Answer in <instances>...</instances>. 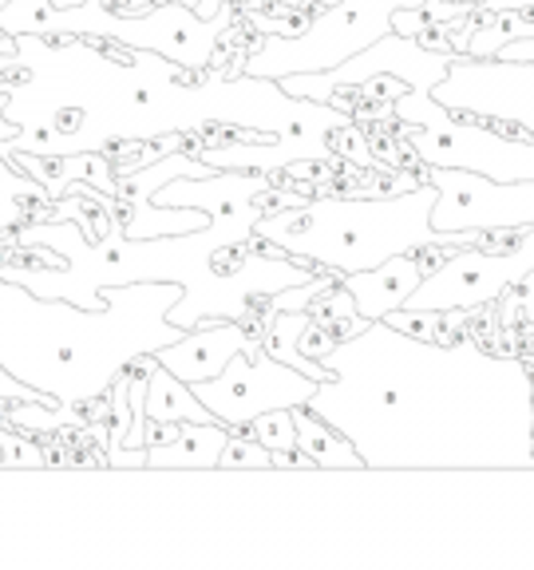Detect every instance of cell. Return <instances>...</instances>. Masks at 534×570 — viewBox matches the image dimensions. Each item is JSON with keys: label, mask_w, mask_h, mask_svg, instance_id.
<instances>
[{"label": "cell", "mask_w": 534, "mask_h": 570, "mask_svg": "<svg viewBox=\"0 0 534 570\" xmlns=\"http://www.w3.org/2000/svg\"><path fill=\"white\" fill-rule=\"evenodd\" d=\"M297 420V448L317 463V472H368L360 452L353 448V440H345V432L320 420L309 404H297L294 409Z\"/></svg>", "instance_id": "obj_13"}, {"label": "cell", "mask_w": 534, "mask_h": 570, "mask_svg": "<svg viewBox=\"0 0 534 570\" xmlns=\"http://www.w3.org/2000/svg\"><path fill=\"white\" fill-rule=\"evenodd\" d=\"M483 12H534V0H483Z\"/></svg>", "instance_id": "obj_23"}, {"label": "cell", "mask_w": 534, "mask_h": 570, "mask_svg": "<svg viewBox=\"0 0 534 570\" xmlns=\"http://www.w3.org/2000/svg\"><path fill=\"white\" fill-rule=\"evenodd\" d=\"M439 190L432 226L439 234H515L534 226V183H503L463 167H424Z\"/></svg>", "instance_id": "obj_8"}, {"label": "cell", "mask_w": 534, "mask_h": 570, "mask_svg": "<svg viewBox=\"0 0 534 570\" xmlns=\"http://www.w3.org/2000/svg\"><path fill=\"white\" fill-rule=\"evenodd\" d=\"M0 4H9V0H0ZM52 4H60V9H76V4H83V0H52Z\"/></svg>", "instance_id": "obj_25"}, {"label": "cell", "mask_w": 534, "mask_h": 570, "mask_svg": "<svg viewBox=\"0 0 534 570\" xmlns=\"http://www.w3.org/2000/svg\"><path fill=\"white\" fill-rule=\"evenodd\" d=\"M182 294L187 285L178 282L99 285L107 305L83 309L0 277V365L60 404L107 396L135 356L159 353L187 333L170 321Z\"/></svg>", "instance_id": "obj_2"}, {"label": "cell", "mask_w": 534, "mask_h": 570, "mask_svg": "<svg viewBox=\"0 0 534 570\" xmlns=\"http://www.w3.org/2000/svg\"><path fill=\"white\" fill-rule=\"evenodd\" d=\"M218 472H274V452L249 428H230V440L222 448Z\"/></svg>", "instance_id": "obj_17"}, {"label": "cell", "mask_w": 534, "mask_h": 570, "mask_svg": "<svg viewBox=\"0 0 534 570\" xmlns=\"http://www.w3.org/2000/svg\"><path fill=\"white\" fill-rule=\"evenodd\" d=\"M190 389L198 392V401L222 420V424L249 428V420L261 416V412L309 404L313 392H317V381L261 348L258 356L238 353L218 376L195 381Z\"/></svg>", "instance_id": "obj_9"}, {"label": "cell", "mask_w": 534, "mask_h": 570, "mask_svg": "<svg viewBox=\"0 0 534 570\" xmlns=\"http://www.w3.org/2000/svg\"><path fill=\"white\" fill-rule=\"evenodd\" d=\"M226 440H230V424L222 420H214V424L182 420V436L147 448V468L151 472H218Z\"/></svg>", "instance_id": "obj_12"}, {"label": "cell", "mask_w": 534, "mask_h": 570, "mask_svg": "<svg viewBox=\"0 0 534 570\" xmlns=\"http://www.w3.org/2000/svg\"><path fill=\"white\" fill-rule=\"evenodd\" d=\"M432 96L455 116H472L495 124L498 131L534 139V60H479L455 52Z\"/></svg>", "instance_id": "obj_7"}, {"label": "cell", "mask_w": 534, "mask_h": 570, "mask_svg": "<svg viewBox=\"0 0 534 570\" xmlns=\"http://www.w3.org/2000/svg\"><path fill=\"white\" fill-rule=\"evenodd\" d=\"M147 420H195V424H214V412L198 401V392L190 389L182 376L162 368L155 361L151 381H147Z\"/></svg>", "instance_id": "obj_16"}, {"label": "cell", "mask_w": 534, "mask_h": 570, "mask_svg": "<svg viewBox=\"0 0 534 570\" xmlns=\"http://www.w3.org/2000/svg\"><path fill=\"white\" fill-rule=\"evenodd\" d=\"M119 223L127 238H170V234L202 230L210 214L195 206H159L155 198H135V203H119Z\"/></svg>", "instance_id": "obj_14"}, {"label": "cell", "mask_w": 534, "mask_h": 570, "mask_svg": "<svg viewBox=\"0 0 534 570\" xmlns=\"http://www.w3.org/2000/svg\"><path fill=\"white\" fill-rule=\"evenodd\" d=\"M274 472H317V463H313L301 448H277Z\"/></svg>", "instance_id": "obj_19"}, {"label": "cell", "mask_w": 534, "mask_h": 570, "mask_svg": "<svg viewBox=\"0 0 534 570\" xmlns=\"http://www.w3.org/2000/svg\"><path fill=\"white\" fill-rule=\"evenodd\" d=\"M4 163H9V155H0V167H4Z\"/></svg>", "instance_id": "obj_28"}, {"label": "cell", "mask_w": 534, "mask_h": 570, "mask_svg": "<svg viewBox=\"0 0 534 570\" xmlns=\"http://www.w3.org/2000/svg\"><path fill=\"white\" fill-rule=\"evenodd\" d=\"M309 409L368 472H534V365L475 341L412 337L368 321L317 356Z\"/></svg>", "instance_id": "obj_1"}, {"label": "cell", "mask_w": 534, "mask_h": 570, "mask_svg": "<svg viewBox=\"0 0 534 570\" xmlns=\"http://www.w3.org/2000/svg\"><path fill=\"white\" fill-rule=\"evenodd\" d=\"M266 337H261V348H266L269 356H277V361H285V365L301 368L305 376H313V381H329L333 368H325L317 361V356L301 353V337L305 330L313 325V313L309 309H285V313H269L266 309Z\"/></svg>", "instance_id": "obj_15"}, {"label": "cell", "mask_w": 534, "mask_h": 570, "mask_svg": "<svg viewBox=\"0 0 534 570\" xmlns=\"http://www.w3.org/2000/svg\"><path fill=\"white\" fill-rule=\"evenodd\" d=\"M274 4H337V0H274Z\"/></svg>", "instance_id": "obj_24"}, {"label": "cell", "mask_w": 534, "mask_h": 570, "mask_svg": "<svg viewBox=\"0 0 534 570\" xmlns=\"http://www.w3.org/2000/svg\"><path fill=\"white\" fill-rule=\"evenodd\" d=\"M455 4H472V9H479L483 0H455Z\"/></svg>", "instance_id": "obj_26"}, {"label": "cell", "mask_w": 534, "mask_h": 570, "mask_svg": "<svg viewBox=\"0 0 534 570\" xmlns=\"http://www.w3.org/2000/svg\"><path fill=\"white\" fill-rule=\"evenodd\" d=\"M534 277V226L503 246H459L447 249L427 277L416 285L404 309L432 313H475L515 294Z\"/></svg>", "instance_id": "obj_6"}, {"label": "cell", "mask_w": 534, "mask_h": 570, "mask_svg": "<svg viewBox=\"0 0 534 570\" xmlns=\"http://www.w3.org/2000/svg\"><path fill=\"white\" fill-rule=\"evenodd\" d=\"M436 195L427 178L396 195H309L301 206L261 214L254 234L274 242L285 258L340 277L427 246H487L491 234H439L432 226Z\"/></svg>", "instance_id": "obj_3"}, {"label": "cell", "mask_w": 534, "mask_h": 570, "mask_svg": "<svg viewBox=\"0 0 534 570\" xmlns=\"http://www.w3.org/2000/svg\"><path fill=\"white\" fill-rule=\"evenodd\" d=\"M400 142L419 167H463L503 183H534V139L498 131L472 116H455L432 88H408L392 99Z\"/></svg>", "instance_id": "obj_4"}, {"label": "cell", "mask_w": 534, "mask_h": 570, "mask_svg": "<svg viewBox=\"0 0 534 570\" xmlns=\"http://www.w3.org/2000/svg\"><path fill=\"white\" fill-rule=\"evenodd\" d=\"M424 0H337L325 4L309 28L297 36H261L258 45L241 56V76L277 80L301 71H329L348 56L373 48L392 32V17L400 9H419Z\"/></svg>", "instance_id": "obj_5"}, {"label": "cell", "mask_w": 534, "mask_h": 570, "mask_svg": "<svg viewBox=\"0 0 534 570\" xmlns=\"http://www.w3.org/2000/svg\"><path fill=\"white\" fill-rule=\"evenodd\" d=\"M178 4H187V9H198V0H178Z\"/></svg>", "instance_id": "obj_27"}, {"label": "cell", "mask_w": 534, "mask_h": 570, "mask_svg": "<svg viewBox=\"0 0 534 570\" xmlns=\"http://www.w3.org/2000/svg\"><path fill=\"white\" fill-rule=\"evenodd\" d=\"M238 353L258 356L261 337L249 330L246 321L214 317V321L195 325V330H187L175 345H162L159 353H155V361H159L162 368H170L175 376H182L187 384H195V381L218 376Z\"/></svg>", "instance_id": "obj_10"}, {"label": "cell", "mask_w": 534, "mask_h": 570, "mask_svg": "<svg viewBox=\"0 0 534 570\" xmlns=\"http://www.w3.org/2000/svg\"><path fill=\"white\" fill-rule=\"evenodd\" d=\"M9 104H12V96H9V91H0V142H17V139H20V131H24V127H20V124H12V119H4V111H9Z\"/></svg>", "instance_id": "obj_21"}, {"label": "cell", "mask_w": 534, "mask_h": 570, "mask_svg": "<svg viewBox=\"0 0 534 570\" xmlns=\"http://www.w3.org/2000/svg\"><path fill=\"white\" fill-rule=\"evenodd\" d=\"M498 60H534V36H523V40H511V45H503Z\"/></svg>", "instance_id": "obj_22"}, {"label": "cell", "mask_w": 534, "mask_h": 570, "mask_svg": "<svg viewBox=\"0 0 534 570\" xmlns=\"http://www.w3.org/2000/svg\"><path fill=\"white\" fill-rule=\"evenodd\" d=\"M249 432L277 452V448H297V420H294V409H274V412H261V416L249 420Z\"/></svg>", "instance_id": "obj_18"}, {"label": "cell", "mask_w": 534, "mask_h": 570, "mask_svg": "<svg viewBox=\"0 0 534 570\" xmlns=\"http://www.w3.org/2000/svg\"><path fill=\"white\" fill-rule=\"evenodd\" d=\"M452 246H427L416 249V254H396V258L380 262L373 269H360V274H345L340 285H345L348 294L356 302V313L365 321H380L388 313L404 309L408 297L416 294V285L427 277V269L436 266ZM459 249V246H455Z\"/></svg>", "instance_id": "obj_11"}, {"label": "cell", "mask_w": 534, "mask_h": 570, "mask_svg": "<svg viewBox=\"0 0 534 570\" xmlns=\"http://www.w3.org/2000/svg\"><path fill=\"white\" fill-rule=\"evenodd\" d=\"M107 468H147V448H107Z\"/></svg>", "instance_id": "obj_20"}]
</instances>
